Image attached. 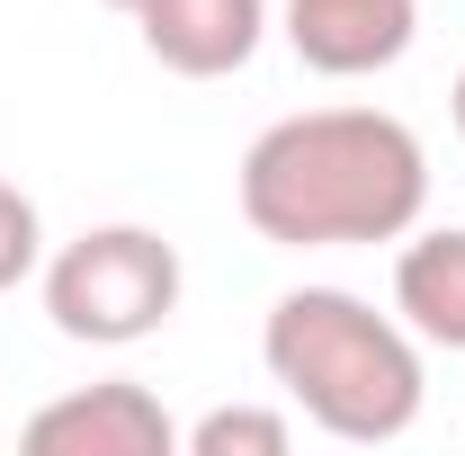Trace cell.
Segmentation results:
<instances>
[{
  "instance_id": "52a82bcc",
  "label": "cell",
  "mask_w": 465,
  "mask_h": 456,
  "mask_svg": "<svg viewBox=\"0 0 465 456\" xmlns=\"http://www.w3.org/2000/svg\"><path fill=\"white\" fill-rule=\"evenodd\" d=\"M394 313L420 349L465 358V224H411L394 260Z\"/></svg>"
},
{
  "instance_id": "30bf717a",
  "label": "cell",
  "mask_w": 465,
  "mask_h": 456,
  "mask_svg": "<svg viewBox=\"0 0 465 456\" xmlns=\"http://www.w3.org/2000/svg\"><path fill=\"white\" fill-rule=\"evenodd\" d=\"M448 116H457V134H465V72H457V90H448Z\"/></svg>"
},
{
  "instance_id": "6da1fadb",
  "label": "cell",
  "mask_w": 465,
  "mask_h": 456,
  "mask_svg": "<svg viewBox=\"0 0 465 456\" xmlns=\"http://www.w3.org/2000/svg\"><path fill=\"white\" fill-rule=\"evenodd\" d=\"M242 224L278 251H349V242H403L430 206V153L394 108H304L251 134Z\"/></svg>"
},
{
  "instance_id": "5b68a950",
  "label": "cell",
  "mask_w": 465,
  "mask_h": 456,
  "mask_svg": "<svg viewBox=\"0 0 465 456\" xmlns=\"http://www.w3.org/2000/svg\"><path fill=\"white\" fill-rule=\"evenodd\" d=\"M287 45L304 72L322 81H367V72H394L420 36V0H287L278 9Z\"/></svg>"
},
{
  "instance_id": "9c48e42d",
  "label": "cell",
  "mask_w": 465,
  "mask_h": 456,
  "mask_svg": "<svg viewBox=\"0 0 465 456\" xmlns=\"http://www.w3.org/2000/svg\"><path fill=\"white\" fill-rule=\"evenodd\" d=\"M36 269H45V215H36V197L18 179H0V295L27 286Z\"/></svg>"
},
{
  "instance_id": "8992f818",
  "label": "cell",
  "mask_w": 465,
  "mask_h": 456,
  "mask_svg": "<svg viewBox=\"0 0 465 456\" xmlns=\"http://www.w3.org/2000/svg\"><path fill=\"white\" fill-rule=\"evenodd\" d=\"M134 36L179 81H232L269 36V0H134Z\"/></svg>"
},
{
  "instance_id": "277c9868",
  "label": "cell",
  "mask_w": 465,
  "mask_h": 456,
  "mask_svg": "<svg viewBox=\"0 0 465 456\" xmlns=\"http://www.w3.org/2000/svg\"><path fill=\"white\" fill-rule=\"evenodd\" d=\"M36 456H171L179 421L162 411L153 385L134 376H108V385H81V394H54L27 430H18Z\"/></svg>"
},
{
  "instance_id": "ba28073f",
  "label": "cell",
  "mask_w": 465,
  "mask_h": 456,
  "mask_svg": "<svg viewBox=\"0 0 465 456\" xmlns=\"http://www.w3.org/2000/svg\"><path fill=\"white\" fill-rule=\"evenodd\" d=\"M179 448H188V456H287L295 448V421L269 411V402H215L206 421L179 430Z\"/></svg>"
},
{
  "instance_id": "3957f363",
  "label": "cell",
  "mask_w": 465,
  "mask_h": 456,
  "mask_svg": "<svg viewBox=\"0 0 465 456\" xmlns=\"http://www.w3.org/2000/svg\"><path fill=\"white\" fill-rule=\"evenodd\" d=\"M36 286H45V313H54L63 341L134 349L179 313L188 269H179V242H162L153 224H90L63 251H45Z\"/></svg>"
},
{
  "instance_id": "7a4b0ae2",
  "label": "cell",
  "mask_w": 465,
  "mask_h": 456,
  "mask_svg": "<svg viewBox=\"0 0 465 456\" xmlns=\"http://www.w3.org/2000/svg\"><path fill=\"white\" fill-rule=\"evenodd\" d=\"M260 367L269 385L341 448H385L420 421V341L403 313H376L349 286H287L260 322Z\"/></svg>"
},
{
  "instance_id": "8fae6325",
  "label": "cell",
  "mask_w": 465,
  "mask_h": 456,
  "mask_svg": "<svg viewBox=\"0 0 465 456\" xmlns=\"http://www.w3.org/2000/svg\"><path fill=\"white\" fill-rule=\"evenodd\" d=\"M108 9H125V18H134V0H108Z\"/></svg>"
}]
</instances>
